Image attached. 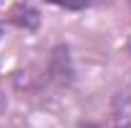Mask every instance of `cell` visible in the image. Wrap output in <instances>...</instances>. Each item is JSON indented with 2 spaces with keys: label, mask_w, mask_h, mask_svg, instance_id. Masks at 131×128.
<instances>
[{
  "label": "cell",
  "mask_w": 131,
  "mask_h": 128,
  "mask_svg": "<svg viewBox=\"0 0 131 128\" xmlns=\"http://www.w3.org/2000/svg\"><path fill=\"white\" fill-rule=\"evenodd\" d=\"M53 5H61V8H71V10H78V8H86L91 0H48Z\"/></svg>",
  "instance_id": "1"
},
{
  "label": "cell",
  "mask_w": 131,
  "mask_h": 128,
  "mask_svg": "<svg viewBox=\"0 0 131 128\" xmlns=\"http://www.w3.org/2000/svg\"><path fill=\"white\" fill-rule=\"evenodd\" d=\"M5 106H8V103H5V96H3V93H0V113L5 111Z\"/></svg>",
  "instance_id": "2"
},
{
  "label": "cell",
  "mask_w": 131,
  "mask_h": 128,
  "mask_svg": "<svg viewBox=\"0 0 131 128\" xmlns=\"http://www.w3.org/2000/svg\"><path fill=\"white\" fill-rule=\"evenodd\" d=\"M81 128H96V126H91V123H83V126Z\"/></svg>",
  "instance_id": "3"
}]
</instances>
